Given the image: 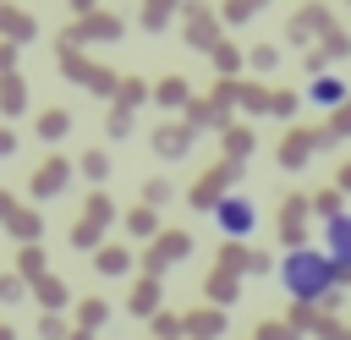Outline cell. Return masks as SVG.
Returning <instances> with one entry per match:
<instances>
[{"instance_id": "1", "label": "cell", "mask_w": 351, "mask_h": 340, "mask_svg": "<svg viewBox=\"0 0 351 340\" xmlns=\"http://www.w3.org/2000/svg\"><path fill=\"white\" fill-rule=\"evenodd\" d=\"M335 269H340V263H335L329 252H307V247H302V252H291V258L280 263V280H285V291H291V296H302V302H318V296L329 291Z\"/></svg>"}, {"instance_id": "2", "label": "cell", "mask_w": 351, "mask_h": 340, "mask_svg": "<svg viewBox=\"0 0 351 340\" xmlns=\"http://www.w3.org/2000/svg\"><path fill=\"white\" fill-rule=\"evenodd\" d=\"M214 219H219L225 236H247V230H252V203H247V197H225V203L214 208Z\"/></svg>"}, {"instance_id": "3", "label": "cell", "mask_w": 351, "mask_h": 340, "mask_svg": "<svg viewBox=\"0 0 351 340\" xmlns=\"http://www.w3.org/2000/svg\"><path fill=\"white\" fill-rule=\"evenodd\" d=\"M324 241H329L335 263H351V214H329L324 219Z\"/></svg>"}, {"instance_id": "4", "label": "cell", "mask_w": 351, "mask_h": 340, "mask_svg": "<svg viewBox=\"0 0 351 340\" xmlns=\"http://www.w3.org/2000/svg\"><path fill=\"white\" fill-rule=\"evenodd\" d=\"M60 181H66V165H60V159H49V165L33 175V192H44V197H49V192H60Z\"/></svg>"}, {"instance_id": "5", "label": "cell", "mask_w": 351, "mask_h": 340, "mask_svg": "<svg viewBox=\"0 0 351 340\" xmlns=\"http://www.w3.org/2000/svg\"><path fill=\"white\" fill-rule=\"evenodd\" d=\"M99 269H104V274H121V269H126V252H121V247H104V252H99Z\"/></svg>"}, {"instance_id": "6", "label": "cell", "mask_w": 351, "mask_h": 340, "mask_svg": "<svg viewBox=\"0 0 351 340\" xmlns=\"http://www.w3.org/2000/svg\"><path fill=\"white\" fill-rule=\"evenodd\" d=\"M38 132H44V137H60V132H66V115H60V110H49V115L38 121Z\"/></svg>"}, {"instance_id": "7", "label": "cell", "mask_w": 351, "mask_h": 340, "mask_svg": "<svg viewBox=\"0 0 351 340\" xmlns=\"http://www.w3.org/2000/svg\"><path fill=\"white\" fill-rule=\"evenodd\" d=\"M313 99H318V104H335V99H340V82H335V77H329V82H318V88H313Z\"/></svg>"}, {"instance_id": "8", "label": "cell", "mask_w": 351, "mask_h": 340, "mask_svg": "<svg viewBox=\"0 0 351 340\" xmlns=\"http://www.w3.org/2000/svg\"><path fill=\"white\" fill-rule=\"evenodd\" d=\"M5 208H11V197H5V192H0V219H5Z\"/></svg>"}]
</instances>
